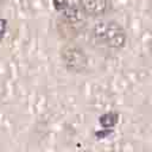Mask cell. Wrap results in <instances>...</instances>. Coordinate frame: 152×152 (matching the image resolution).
Listing matches in <instances>:
<instances>
[{"label": "cell", "instance_id": "1", "mask_svg": "<svg viewBox=\"0 0 152 152\" xmlns=\"http://www.w3.org/2000/svg\"><path fill=\"white\" fill-rule=\"evenodd\" d=\"M91 38L97 46L112 52H118L126 45L127 33L118 21L102 20L93 26Z\"/></svg>", "mask_w": 152, "mask_h": 152}, {"label": "cell", "instance_id": "2", "mask_svg": "<svg viewBox=\"0 0 152 152\" xmlns=\"http://www.w3.org/2000/svg\"><path fill=\"white\" fill-rule=\"evenodd\" d=\"M64 68L71 74H83L88 69V56L77 44L69 42L61 48L59 51Z\"/></svg>", "mask_w": 152, "mask_h": 152}, {"label": "cell", "instance_id": "3", "mask_svg": "<svg viewBox=\"0 0 152 152\" xmlns=\"http://www.w3.org/2000/svg\"><path fill=\"white\" fill-rule=\"evenodd\" d=\"M81 12L91 18H100L110 11V0H78Z\"/></svg>", "mask_w": 152, "mask_h": 152}, {"label": "cell", "instance_id": "4", "mask_svg": "<svg viewBox=\"0 0 152 152\" xmlns=\"http://www.w3.org/2000/svg\"><path fill=\"white\" fill-rule=\"evenodd\" d=\"M119 121V113L118 112H114V110H110V112H107L104 114H102L99 119V122L102 127L104 128H112L114 127Z\"/></svg>", "mask_w": 152, "mask_h": 152}, {"label": "cell", "instance_id": "5", "mask_svg": "<svg viewBox=\"0 0 152 152\" xmlns=\"http://www.w3.org/2000/svg\"><path fill=\"white\" fill-rule=\"evenodd\" d=\"M52 6L57 12L63 13L70 6V2L69 0H52Z\"/></svg>", "mask_w": 152, "mask_h": 152}, {"label": "cell", "instance_id": "6", "mask_svg": "<svg viewBox=\"0 0 152 152\" xmlns=\"http://www.w3.org/2000/svg\"><path fill=\"white\" fill-rule=\"evenodd\" d=\"M7 27H8L7 20H6V19H4V18H0V43L4 40V37L6 36Z\"/></svg>", "mask_w": 152, "mask_h": 152}, {"label": "cell", "instance_id": "7", "mask_svg": "<svg viewBox=\"0 0 152 152\" xmlns=\"http://www.w3.org/2000/svg\"><path fill=\"white\" fill-rule=\"evenodd\" d=\"M8 0H0V5H4V4H6Z\"/></svg>", "mask_w": 152, "mask_h": 152}]
</instances>
